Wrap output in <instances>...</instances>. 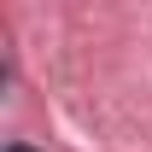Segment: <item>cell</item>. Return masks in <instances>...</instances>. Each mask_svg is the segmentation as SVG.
I'll return each instance as SVG.
<instances>
[{
	"label": "cell",
	"mask_w": 152,
	"mask_h": 152,
	"mask_svg": "<svg viewBox=\"0 0 152 152\" xmlns=\"http://www.w3.org/2000/svg\"><path fill=\"white\" fill-rule=\"evenodd\" d=\"M12 152H29V146H12Z\"/></svg>",
	"instance_id": "cell-1"
}]
</instances>
